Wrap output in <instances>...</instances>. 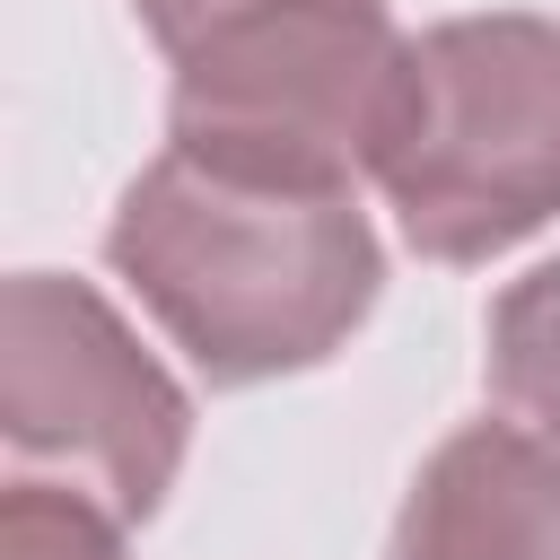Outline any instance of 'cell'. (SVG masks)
Returning a JSON list of instances; mask_svg holds the SVG:
<instances>
[{
	"instance_id": "8",
	"label": "cell",
	"mask_w": 560,
	"mask_h": 560,
	"mask_svg": "<svg viewBox=\"0 0 560 560\" xmlns=\"http://www.w3.org/2000/svg\"><path fill=\"white\" fill-rule=\"evenodd\" d=\"M245 9H271V0H131V18L149 26V44H158V52H184L192 35H210V26L245 18Z\"/></svg>"
},
{
	"instance_id": "3",
	"label": "cell",
	"mask_w": 560,
	"mask_h": 560,
	"mask_svg": "<svg viewBox=\"0 0 560 560\" xmlns=\"http://www.w3.org/2000/svg\"><path fill=\"white\" fill-rule=\"evenodd\" d=\"M166 70V149L298 184H359L394 131L411 35L385 0H271L192 35Z\"/></svg>"
},
{
	"instance_id": "5",
	"label": "cell",
	"mask_w": 560,
	"mask_h": 560,
	"mask_svg": "<svg viewBox=\"0 0 560 560\" xmlns=\"http://www.w3.org/2000/svg\"><path fill=\"white\" fill-rule=\"evenodd\" d=\"M385 560H560V446L525 420L455 429L411 472Z\"/></svg>"
},
{
	"instance_id": "7",
	"label": "cell",
	"mask_w": 560,
	"mask_h": 560,
	"mask_svg": "<svg viewBox=\"0 0 560 560\" xmlns=\"http://www.w3.org/2000/svg\"><path fill=\"white\" fill-rule=\"evenodd\" d=\"M122 534L131 525L105 516L79 490H52V481H9L0 490V560H131Z\"/></svg>"
},
{
	"instance_id": "2",
	"label": "cell",
	"mask_w": 560,
	"mask_h": 560,
	"mask_svg": "<svg viewBox=\"0 0 560 560\" xmlns=\"http://www.w3.org/2000/svg\"><path fill=\"white\" fill-rule=\"evenodd\" d=\"M429 262H490L560 219V18L481 9L411 35V79L368 175Z\"/></svg>"
},
{
	"instance_id": "4",
	"label": "cell",
	"mask_w": 560,
	"mask_h": 560,
	"mask_svg": "<svg viewBox=\"0 0 560 560\" xmlns=\"http://www.w3.org/2000/svg\"><path fill=\"white\" fill-rule=\"evenodd\" d=\"M0 438L9 481H52L149 525L184 472L192 402L88 280L18 271L0 298Z\"/></svg>"
},
{
	"instance_id": "6",
	"label": "cell",
	"mask_w": 560,
	"mask_h": 560,
	"mask_svg": "<svg viewBox=\"0 0 560 560\" xmlns=\"http://www.w3.org/2000/svg\"><path fill=\"white\" fill-rule=\"evenodd\" d=\"M490 394L508 402V420H525L560 446V254L499 289V306H490Z\"/></svg>"
},
{
	"instance_id": "1",
	"label": "cell",
	"mask_w": 560,
	"mask_h": 560,
	"mask_svg": "<svg viewBox=\"0 0 560 560\" xmlns=\"http://www.w3.org/2000/svg\"><path fill=\"white\" fill-rule=\"evenodd\" d=\"M114 280L210 385L324 368L385 289V245L359 184H298L158 149L105 228Z\"/></svg>"
}]
</instances>
